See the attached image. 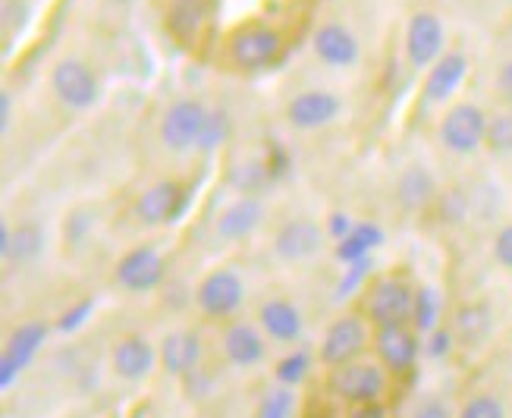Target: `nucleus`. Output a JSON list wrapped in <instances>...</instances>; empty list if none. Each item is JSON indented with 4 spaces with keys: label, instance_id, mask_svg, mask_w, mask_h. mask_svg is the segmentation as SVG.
Returning a JSON list of instances; mask_svg holds the SVG:
<instances>
[{
    "label": "nucleus",
    "instance_id": "30",
    "mask_svg": "<svg viewBox=\"0 0 512 418\" xmlns=\"http://www.w3.org/2000/svg\"><path fill=\"white\" fill-rule=\"evenodd\" d=\"M456 418H509V409H506V400L500 393L481 390V393H472L469 400L462 403Z\"/></svg>",
    "mask_w": 512,
    "mask_h": 418
},
{
    "label": "nucleus",
    "instance_id": "14",
    "mask_svg": "<svg viewBox=\"0 0 512 418\" xmlns=\"http://www.w3.org/2000/svg\"><path fill=\"white\" fill-rule=\"evenodd\" d=\"M374 352L387 371H409L421 352L418 343V330L409 324H390V327H377L374 330Z\"/></svg>",
    "mask_w": 512,
    "mask_h": 418
},
{
    "label": "nucleus",
    "instance_id": "9",
    "mask_svg": "<svg viewBox=\"0 0 512 418\" xmlns=\"http://www.w3.org/2000/svg\"><path fill=\"white\" fill-rule=\"evenodd\" d=\"M198 308L208 318H230L236 315V308L246 299V283L242 277L230 268H217L211 274H205V280L198 283Z\"/></svg>",
    "mask_w": 512,
    "mask_h": 418
},
{
    "label": "nucleus",
    "instance_id": "6",
    "mask_svg": "<svg viewBox=\"0 0 512 418\" xmlns=\"http://www.w3.org/2000/svg\"><path fill=\"white\" fill-rule=\"evenodd\" d=\"M368 346V324L359 315L337 318L321 340V362L327 368H340L349 362H359V356Z\"/></svg>",
    "mask_w": 512,
    "mask_h": 418
},
{
    "label": "nucleus",
    "instance_id": "2",
    "mask_svg": "<svg viewBox=\"0 0 512 418\" xmlns=\"http://www.w3.org/2000/svg\"><path fill=\"white\" fill-rule=\"evenodd\" d=\"M487 117L484 110L472 101H459L453 104L440 120V145L453 151V154H475L478 148H484L487 139Z\"/></svg>",
    "mask_w": 512,
    "mask_h": 418
},
{
    "label": "nucleus",
    "instance_id": "25",
    "mask_svg": "<svg viewBox=\"0 0 512 418\" xmlns=\"http://www.w3.org/2000/svg\"><path fill=\"white\" fill-rule=\"evenodd\" d=\"M167 29L183 44H192L205 29V4L202 0H176L167 19Z\"/></svg>",
    "mask_w": 512,
    "mask_h": 418
},
{
    "label": "nucleus",
    "instance_id": "1",
    "mask_svg": "<svg viewBox=\"0 0 512 418\" xmlns=\"http://www.w3.org/2000/svg\"><path fill=\"white\" fill-rule=\"evenodd\" d=\"M327 393L352 406L381 403V396L387 393V368L374 362H349L340 368H330Z\"/></svg>",
    "mask_w": 512,
    "mask_h": 418
},
{
    "label": "nucleus",
    "instance_id": "28",
    "mask_svg": "<svg viewBox=\"0 0 512 418\" xmlns=\"http://www.w3.org/2000/svg\"><path fill=\"white\" fill-rule=\"evenodd\" d=\"M296 409H299L296 387L277 384V387H271L261 396V403L255 409V418H296Z\"/></svg>",
    "mask_w": 512,
    "mask_h": 418
},
{
    "label": "nucleus",
    "instance_id": "40",
    "mask_svg": "<svg viewBox=\"0 0 512 418\" xmlns=\"http://www.w3.org/2000/svg\"><path fill=\"white\" fill-rule=\"evenodd\" d=\"M349 418H387V409L381 403H368V406H355Z\"/></svg>",
    "mask_w": 512,
    "mask_h": 418
},
{
    "label": "nucleus",
    "instance_id": "4",
    "mask_svg": "<svg viewBox=\"0 0 512 418\" xmlns=\"http://www.w3.org/2000/svg\"><path fill=\"white\" fill-rule=\"evenodd\" d=\"M415 290L403 277H381L368 290V318L374 327L390 324H412Z\"/></svg>",
    "mask_w": 512,
    "mask_h": 418
},
{
    "label": "nucleus",
    "instance_id": "7",
    "mask_svg": "<svg viewBox=\"0 0 512 418\" xmlns=\"http://www.w3.org/2000/svg\"><path fill=\"white\" fill-rule=\"evenodd\" d=\"M51 88L70 110H88L101 95L95 73L88 70L82 60H73V57H63L51 70Z\"/></svg>",
    "mask_w": 512,
    "mask_h": 418
},
{
    "label": "nucleus",
    "instance_id": "34",
    "mask_svg": "<svg viewBox=\"0 0 512 418\" xmlns=\"http://www.w3.org/2000/svg\"><path fill=\"white\" fill-rule=\"evenodd\" d=\"M494 261L512 274V224H503L494 236Z\"/></svg>",
    "mask_w": 512,
    "mask_h": 418
},
{
    "label": "nucleus",
    "instance_id": "31",
    "mask_svg": "<svg viewBox=\"0 0 512 418\" xmlns=\"http://www.w3.org/2000/svg\"><path fill=\"white\" fill-rule=\"evenodd\" d=\"M484 148L491 154H512V110H500L487 120V139Z\"/></svg>",
    "mask_w": 512,
    "mask_h": 418
},
{
    "label": "nucleus",
    "instance_id": "23",
    "mask_svg": "<svg viewBox=\"0 0 512 418\" xmlns=\"http://www.w3.org/2000/svg\"><path fill=\"white\" fill-rule=\"evenodd\" d=\"M494 334V312L484 302L462 305L453 318V340H459L465 349H478Z\"/></svg>",
    "mask_w": 512,
    "mask_h": 418
},
{
    "label": "nucleus",
    "instance_id": "3",
    "mask_svg": "<svg viewBox=\"0 0 512 418\" xmlns=\"http://www.w3.org/2000/svg\"><path fill=\"white\" fill-rule=\"evenodd\" d=\"M208 117H211V110L202 101L180 98L176 104H170V110L161 120V142L176 154L198 148L202 145V136H205Z\"/></svg>",
    "mask_w": 512,
    "mask_h": 418
},
{
    "label": "nucleus",
    "instance_id": "29",
    "mask_svg": "<svg viewBox=\"0 0 512 418\" xmlns=\"http://www.w3.org/2000/svg\"><path fill=\"white\" fill-rule=\"evenodd\" d=\"M440 324V296L431 286H421L415 290V308H412V327L418 330L421 337L434 334Z\"/></svg>",
    "mask_w": 512,
    "mask_h": 418
},
{
    "label": "nucleus",
    "instance_id": "13",
    "mask_svg": "<svg viewBox=\"0 0 512 418\" xmlns=\"http://www.w3.org/2000/svg\"><path fill=\"white\" fill-rule=\"evenodd\" d=\"M340 110H343V101L333 92H324V88H308V92L296 95L286 104V120H289V126L311 132V129L330 126L340 117Z\"/></svg>",
    "mask_w": 512,
    "mask_h": 418
},
{
    "label": "nucleus",
    "instance_id": "10",
    "mask_svg": "<svg viewBox=\"0 0 512 418\" xmlns=\"http://www.w3.org/2000/svg\"><path fill=\"white\" fill-rule=\"evenodd\" d=\"M164 274H167V261L161 258V252L151 246H139L117 261L114 280L126 293H151L154 286H161Z\"/></svg>",
    "mask_w": 512,
    "mask_h": 418
},
{
    "label": "nucleus",
    "instance_id": "33",
    "mask_svg": "<svg viewBox=\"0 0 512 418\" xmlns=\"http://www.w3.org/2000/svg\"><path fill=\"white\" fill-rule=\"evenodd\" d=\"M305 374H308V359H305V352H293V356H286V359L277 365V381L286 384V387L302 384Z\"/></svg>",
    "mask_w": 512,
    "mask_h": 418
},
{
    "label": "nucleus",
    "instance_id": "15",
    "mask_svg": "<svg viewBox=\"0 0 512 418\" xmlns=\"http://www.w3.org/2000/svg\"><path fill=\"white\" fill-rule=\"evenodd\" d=\"M324 239H327V230H321L315 220H308V217L286 220L274 236V255L280 261H305L321 252Z\"/></svg>",
    "mask_w": 512,
    "mask_h": 418
},
{
    "label": "nucleus",
    "instance_id": "16",
    "mask_svg": "<svg viewBox=\"0 0 512 418\" xmlns=\"http://www.w3.org/2000/svg\"><path fill=\"white\" fill-rule=\"evenodd\" d=\"M110 362H114L117 378H123V381H145L148 374L154 371V365L161 362V352L154 349V343L148 337L126 334L123 340H117Z\"/></svg>",
    "mask_w": 512,
    "mask_h": 418
},
{
    "label": "nucleus",
    "instance_id": "24",
    "mask_svg": "<svg viewBox=\"0 0 512 418\" xmlns=\"http://www.w3.org/2000/svg\"><path fill=\"white\" fill-rule=\"evenodd\" d=\"M396 198L406 211H425L437 198V180L431 170L421 164L406 167L396 180Z\"/></svg>",
    "mask_w": 512,
    "mask_h": 418
},
{
    "label": "nucleus",
    "instance_id": "36",
    "mask_svg": "<svg viewBox=\"0 0 512 418\" xmlns=\"http://www.w3.org/2000/svg\"><path fill=\"white\" fill-rule=\"evenodd\" d=\"M431 337V343L425 346L431 356H443V352H450V346H453V330H434V334H428Z\"/></svg>",
    "mask_w": 512,
    "mask_h": 418
},
{
    "label": "nucleus",
    "instance_id": "12",
    "mask_svg": "<svg viewBox=\"0 0 512 418\" xmlns=\"http://www.w3.org/2000/svg\"><path fill=\"white\" fill-rule=\"evenodd\" d=\"M443 22L421 10L409 19V29H406V57L409 63L415 66V70H431V66L443 57Z\"/></svg>",
    "mask_w": 512,
    "mask_h": 418
},
{
    "label": "nucleus",
    "instance_id": "27",
    "mask_svg": "<svg viewBox=\"0 0 512 418\" xmlns=\"http://www.w3.org/2000/svg\"><path fill=\"white\" fill-rule=\"evenodd\" d=\"M44 249V233L35 220H26V224H19L13 230V242H10V252L4 255V261L10 264H29L41 255Z\"/></svg>",
    "mask_w": 512,
    "mask_h": 418
},
{
    "label": "nucleus",
    "instance_id": "35",
    "mask_svg": "<svg viewBox=\"0 0 512 418\" xmlns=\"http://www.w3.org/2000/svg\"><path fill=\"white\" fill-rule=\"evenodd\" d=\"M497 98L512 104V57L497 70Z\"/></svg>",
    "mask_w": 512,
    "mask_h": 418
},
{
    "label": "nucleus",
    "instance_id": "8",
    "mask_svg": "<svg viewBox=\"0 0 512 418\" xmlns=\"http://www.w3.org/2000/svg\"><path fill=\"white\" fill-rule=\"evenodd\" d=\"M186 205H189L186 186L176 180H164L139 195L136 220L142 227H164V224H173V220H180Z\"/></svg>",
    "mask_w": 512,
    "mask_h": 418
},
{
    "label": "nucleus",
    "instance_id": "39",
    "mask_svg": "<svg viewBox=\"0 0 512 418\" xmlns=\"http://www.w3.org/2000/svg\"><path fill=\"white\" fill-rule=\"evenodd\" d=\"M88 312H92V302H82L79 308H73V312H66V315H63L60 327H63V330H73L76 324H82V321H85V315H88Z\"/></svg>",
    "mask_w": 512,
    "mask_h": 418
},
{
    "label": "nucleus",
    "instance_id": "42",
    "mask_svg": "<svg viewBox=\"0 0 512 418\" xmlns=\"http://www.w3.org/2000/svg\"><path fill=\"white\" fill-rule=\"evenodd\" d=\"M10 242H13V227L4 224V227H0V255L10 252Z\"/></svg>",
    "mask_w": 512,
    "mask_h": 418
},
{
    "label": "nucleus",
    "instance_id": "17",
    "mask_svg": "<svg viewBox=\"0 0 512 418\" xmlns=\"http://www.w3.org/2000/svg\"><path fill=\"white\" fill-rule=\"evenodd\" d=\"M465 73H469V57L462 51H447L425 76V101L447 104L465 82Z\"/></svg>",
    "mask_w": 512,
    "mask_h": 418
},
{
    "label": "nucleus",
    "instance_id": "19",
    "mask_svg": "<svg viewBox=\"0 0 512 418\" xmlns=\"http://www.w3.org/2000/svg\"><path fill=\"white\" fill-rule=\"evenodd\" d=\"M264 330L249 321H230L224 327V356L236 368H255L264 359Z\"/></svg>",
    "mask_w": 512,
    "mask_h": 418
},
{
    "label": "nucleus",
    "instance_id": "37",
    "mask_svg": "<svg viewBox=\"0 0 512 418\" xmlns=\"http://www.w3.org/2000/svg\"><path fill=\"white\" fill-rule=\"evenodd\" d=\"M352 220H349V214H330V220H327V233L333 236V239H346L349 233H352Z\"/></svg>",
    "mask_w": 512,
    "mask_h": 418
},
{
    "label": "nucleus",
    "instance_id": "20",
    "mask_svg": "<svg viewBox=\"0 0 512 418\" xmlns=\"http://www.w3.org/2000/svg\"><path fill=\"white\" fill-rule=\"evenodd\" d=\"M315 54L321 63L337 66V70H346V66H355L362 57L359 38H355L346 26L340 22H327L315 32Z\"/></svg>",
    "mask_w": 512,
    "mask_h": 418
},
{
    "label": "nucleus",
    "instance_id": "22",
    "mask_svg": "<svg viewBox=\"0 0 512 418\" xmlns=\"http://www.w3.org/2000/svg\"><path fill=\"white\" fill-rule=\"evenodd\" d=\"M161 365L173 378H189L202 362V340L192 330H173L161 343Z\"/></svg>",
    "mask_w": 512,
    "mask_h": 418
},
{
    "label": "nucleus",
    "instance_id": "32",
    "mask_svg": "<svg viewBox=\"0 0 512 418\" xmlns=\"http://www.w3.org/2000/svg\"><path fill=\"white\" fill-rule=\"evenodd\" d=\"M227 132H230V117L224 114V110H211L208 117V126H205V136H202V151H214L227 142Z\"/></svg>",
    "mask_w": 512,
    "mask_h": 418
},
{
    "label": "nucleus",
    "instance_id": "11",
    "mask_svg": "<svg viewBox=\"0 0 512 418\" xmlns=\"http://www.w3.org/2000/svg\"><path fill=\"white\" fill-rule=\"evenodd\" d=\"M44 337H48V324H41V321H26L13 330L4 356H0V384L10 387L19 374L29 368V362L38 356Z\"/></svg>",
    "mask_w": 512,
    "mask_h": 418
},
{
    "label": "nucleus",
    "instance_id": "38",
    "mask_svg": "<svg viewBox=\"0 0 512 418\" xmlns=\"http://www.w3.org/2000/svg\"><path fill=\"white\" fill-rule=\"evenodd\" d=\"M412 418H453V415H450V409L443 406L440 400H428V403H421V406L415 409Z\"/></svg>",
    "mask_w": 512,
    "mask_h": 418
},
{
    "label": "nucleus",
    "instance_id": "41",
    "mask_svg": "<svg viewBox=\"0 0 512 418\" xmlns=\"http://www.w3.org/2000/svg\"><path fill=\"white\" fill-rule=\"evenodd\" d=\"M10 117H13V98H10V92H4L0 95V126L10 129Z\"/></svg>",
    "mask_w": 512,
    "mask_h": 418
},
{
    "label": "nucleus",
    "instance_id": "26",
    "mask_svg": "<svg viewBox=\"0 0 512 418\" xmlns=\"http://www.w3.org/2000/svg\"><path fill=\"white\" fill-rule=\"evenodd\" d=\"M381 239H384L381 227H374V224H355L352 233L337 242V258L346 261V264L365 261L374 246H381Z\"/></svg>",
    "mask_w": 512,
    "mask_h": 418
},
{
    "label": "nucleus",
    "instance_id": "18",
    "mask_svg": "<svg viewBox=\"0 0 512 418\" xmlns=\"http://www.w3.org/2000/svg\"><path fill=\"white\" fill-rule=\"evenodd\" d=\"M261 220H264V208H261L258 198L255 195H242V198H236L233 205H227L224 211L217 214L214 233H217V239H224V242H242L261 227Z\"/></svg>",
    "mask_w": 512,
    "mask_h": 418
},
{
    "label": "nucleus",
    "instance_id": "5",
    "mask_svg": "<svg viewBox=\"0 0 512 418\" xmlns=\"http://www.w3.org/2000/svg\"><path fill=\"white\" fill-rule=\"evenodd\" d=\"M280 54H283V35L271 26H261V22L236 29L230 38V60L239 70H264V66L277 63Z\"/></svg>",
    "mask_w": 512,
    "mask_h": 418
},
{
    "label": "nucleus",
    "instance_id": "21",
    "mask_svg": "<svg viewBox=\"0 0 512 418\" xmlns=\"http://www.w3.org/2000/svg\"><path fill=\"white\" fill-rule=\"evenodd\" d=\"M258 327L264 330V337L274 340V343H296L305 330V318L293 302L267 299L258 308Z\"/></svg>",
    "mask_w": 512,
    "mask_h": 418
}]
</instances>
